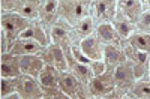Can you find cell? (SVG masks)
<instances>
[{"mask_svg":"<svg viewBox=\"0 0 150 99\" xmlns=\"http://www.w3.org/2000/svg\"><path fill=\"white\" fill-rule=\"evenodd\" d=\"M125 45L120 44H110V45H104V56L102 60L107 65V71H114L120 63H123L126 60L125 56Z\"/></svg>","mask_w":150,"mask_h":99,"instance_id":"12","label":"cell"},{"mask_svg":"<svg viewBox=\"0 0 150 99\" xmlns=\"http://www.w3.org/2000/svg\"><path fill=\"white\" fill-rule=\"evenodd\" d=\"M112 75H114L116 87L110 95L105 96V99H125V98H128L131 87L137 81L132 63L128 60H125L123 63H120L114 71H112Z\"/></svg>","mask_w":150,"mask_h":99,"instance_id":"1","label":"cell"},{"mask_svg":"<svg viewBox=\"0 0 150 99\" xmlns=\"http://www.w3.org/2000/svg\"><path fill=\"white\" fill-rule=\"evenodd\" d=\"M90 6L92 3L87 0H59V14L62 20L74 26L84 17L90 15Z\"/></svg>","mask_w":150,"mask_h":99,"instance_id":"3","label":"cell"},{"mask_svg":"<svg viewBox=\"0 0 150 99\" xmlns=\"http://www.w3.org/2000/svg\"><path fill=\"white\" fill-rule=\"evenodd\" d=\"M96 26H98V23L95 21V18L92 15H87L83 20H80L77 24H74L72 29H74V35H75L77 42H80L81 39L87 38V36L93 35L96 32Z\"/></svg>","mask_w":150,"mask_h":99,"instance_id":"20","label":"cell"},{"mask_svg":"<svg viewBox=\"0 0 150 99\" xmlns=\"http://www.w3.org/2000/svg\"><path fill=\"white\" fill-rule=\"evenodd\" d=\"M92 72H93V77L95 75H101V74H104L107 71V65H105V62L102 59H98V60H90V63H89Z\"/></svg>","mask_w":150,"mask_h":99,"instance_id":"29","label":"cell"},{"mask_svg":"<svg viewBox=\"0 0 150 99\" xmlns=\"http://www.w3.org/2000/svg\"><path fill=\"white\" fill-rule=\"evenodd\" d=\"M29 23V20L17 12H0V33L5 35L11 45L15 42V39L20 38L21 32L27 27Z\"/></svg>","mask_w":150,"mask_h":99,"instance_id":"2","label":"cell"},{"mask_svg":"<svg viewBox=\"0 0 150 99\" xmlns=\"http://www.w3.org/2000/svg\"><path fill=\"white\" fill-rule=\"evenodd\" d=\"M137 30L150 33V11H144L137 21Z\"/></svg>","mask_w":150,"mask_h":99,"instance_id":"28","label":"cell"},{"mask_svg":"<svg viewBox=\"0 0 150 99\" xmlns=\"http://www.w3.org/2000/svg\"><path fill=\"white\" fill-rule=\"evenodd\" d=\"M112 26H114L117 35L120 36V39L126 44V41L131 38V35L137 30V24L134 21H131L128 17H125L122 12L117 11V14L114 17V20H112Z\"/></svg>","mask_w":150,"mask_h":99,"instance_id":"17","label":"cell"},{"mask_svg":"<svg viewBox=\"0 0 150 99\" xmlns=\"http://www.w3.org/2000/svg\"><path fill=\"white\" fill-rule=\"evenodd\" d=\"M66 53V62H68V69L71 74H74L81 83L89 84V81L93 78V72L90 69V66L87 63H83V62H78L72 54H71V48L65 50Z\"/></svg>","mask_w":150,"mask_h":99,"instance_id":"11","label":"cell"},{"mask_svg":"<svg viewBox=\"0 0 150 99\" xmlns=\"http://www.w3.org/2000/svg\"><path fill=\"white\" fill-rule=\"evenodd\" d=\"M114 87H116V84H114L112 71H105L101 75H95L89 81V90L92 93V98L105 99V96L114 90Z\"/></svg>","mask_w":150,"mask_h":99,"instance_id":"7","label":"cell"},{"mask_svg":"<svg viewBox=\"0 0 150 99\" xmlns=\"http://www.w3.org/2000/svg\"><path fill=\"white\" fill-rule=\"evenodd\" d=\"M41 50H42V45L39 42L29 38H18L12 44L9 53L20 57V56H27V54H39Z\"/></svg>","mask_w":150,"mask_h":99,"instance_id":"16","label":"cell"},{"mask_svg":"<svg viewBox=\"0 0 150 99\" xmlns=\"http://www.w3.org/2000/svg\"><path fill=\"white\" fill-rule=\"evenodd\" d=\"M141 5H143L144 11H150V0H141Z\"/></svg>","mask_w":150,"mask_h":99,"instance_id":"31","label":"cell"},{"mask_svg":"<svg viewBox=\"0 0 150 99\" xmlns=\"http://www.w3.org/2000/svg\"><path fill=\"white\" fill-rule=\"evenodd\" d=\"M53 45V66L57 68L60 72L68 69V62H66V53L63 48H60L59 45Z\"/></svg>","mask_w":150,"mask_h":99,"instance_id":"26","label":"cell"},{"mask_svg":"<svg viewBox=\"0 0 150 99\" xmlns=\"http://www.w3.org/2000/svg\"><path fill=\"white\" fill-rule=\"evenodd\" d=\"M59 87L66 93L69 99H90L92 93L89 90V84L81 83L69 71H62L59 75Z\"/></svg>","mask_w":150,"mask_h":99,"instance_id":"4","label":"cell"},{"mask_svg":"<svg viewBox=\"0 0 150 99\" xmlns=\"http://www.w3.org/2000/svg\"><path fill=\"white\" fill-rule=\"evenodd\" d=\"M117 11L137 24L138 18L144 12L141 0H117Z\"/></svg>","mask_w":150,"mask_h":99,"instance_id":"18","label":"cell"},{"mask_svg":"<svg viewBox=\"0 0 150 99\" xmlns=\"http://www.w3.org/2000/svg\"><path fill=\"white\" fill-rule=\"evenodd\" d=\"M128 98H134V99H150V75L140 78L134 83V86L131 87Z\"/></svg>","mask_w":150,"mask_h":99,"instance_id":"22","label":"cell"},{"mask_svg":"<svg viewBox=\"0 0 150 99\" xmlns=\"http://www.w3.org/2000/svg\"><path fill=\"white\" fill-rule=\"evenodd\" d=\"M59 0H42V5L39 9V17L38 20L41 21L42 26L50 32L51 27L59 21Z\"/></svg>","mask_w":150,"mask_h":99,"instance_id":"9","label":"cell"},{"mask_svg":"<svg viewBox=\"0 0 150 99\" xmlns=\"http://www.w3.org/2000/svg\"><path fill=\"white\" fill-rule=\"evenodd\" d=\"M17 92L21 99H42V86L39 80L20 74L17 77Z\"/></svg>","mask_w":150,"mask_h":99,"instance_id":"6","label":"cell"},{"mask_svg":"<svg viewBox=\"0 0 150 99\" xmlns=\"http://www.w3.org/2000/svg\"><path fill=\"white\" fill-rule=\"evenodd\" d=\"M45 63L42 62L39 54H27V56H20V69L21 74L38 78L42 71Z\"/></svg>","mask_w":150,"mask_h":99,"instance_id":"13","label":"cell"},{"mask_svg":"<svg viewBox=\"0 0 150 99\" xmlns=\"http://www.w3.org/2000/svg\"><path fill=\"white\" fill-rule=\"evenodd\" d=\"M20 38L33 39L36 42H39L42 47H47V45L51 44V39H50V32L42 26L39 20H32L27 24V27L21 32Z\"/></svg>","mask_w":150,"mask_h":99,"instance_id":"10","label":"cell"},{"mask_svg":"<svg viewBox=\"0 0 150 99\" xmlns=\"http://www.w3.org/2000/svg\"><path fill=\"white\" fill-rule=\"evenodd\" d=\"M50 39H51V44L59 45L63 50H68L74 44H77L72 26L68 21L62 20V18H59V21L51 27V30H50Z\"/></svg>","mask_w":150,"mask_h":99,"instance_id":"5","label":"cell"},{"mask_svg":"<svg viewBox=\"0 0 150 99\" xmlns=\"http://www.w3.org/2000/svg\"><path fill=\"white\" fill-rule=\"evenodd\" d=\"M42 5V0H20L18 8H17V14L24 17L26 20H38L39 17V9Z\"/></svg>","mask_w":150,"mask_h":99,"instance_id":"21","label":"cell"},{"mask_svg":"<svg viewBox=\"0 0 150 99\" xmlns=\"http://www.w3.org/2000/svg\"><path fill=\"white\" fill-rule=\"evenodd\" d=\"M126 44L135 47L137 50H140V51L150 56V33L141 32V30H135L131 35V38L126 41Z\"/></svg>","mask_w":150,"mask_h":99,"instance_id":"23","label":"cell"},{"mask_svg":"<svg viewBox=\"0 0 150 99\" xmlns=\"http://www.w3.org/2000/svg\"><path fill=\"white\" fill-rule=\"evenodd\" d=\"M78 44H80V48L83 50V53L90 60L102 59V56H104V44L99 41V38L95 33L87 36V38H84V39H81Z\"/></svg>","mask_w":150,"mask_h":99,"instance_id":"14","label":"cell"},{"mask_svg":"<svg viewBox=\"0 0 150 99\" xmlns=\"http://www.w3.org/2000/svg\"><path fill=\"white\" fill-rule=\"evenodd\" d=\"M14 93H18L17 92V78L0 77V98L8 99Z\"/></svg>","mask_w":150,"mask_h":99,"instance_id":"25","label":"cell"},{"mask_svg":"<svg viewBox=\"0 0 150 99\" xmlns=\"http://www.w3.org/2000/svg\"><path fill=\"white\" fill-rule=\"evenodd\" d=\"M21 74L20 69V57L11 53H5L0 56V77L17 78Z\"/></svg>","mask_w":150,"mask_h":99,"instance_id":"15","label":"cell"},{"mask_svg":"<svg viewBox=\"0 0 150 99\" xmlns=\"http://www.w3.org/2000/svg\"><path fill=\"white\" fill-rule=\"evenodd\" d=\"M0 56H2V50H0Z\"/></svg>","mask_w":150,"mask_h":99,"instance_id":"34","label":"cell"},{"mask_svg":"<svg viewBox=\"0 0 150 99\" xmlns=\"http://www.w3.org/2000/svg\"><path fill=\"white\" fill-rule=\"evenodd\" d=\"M117 14V0H95L90 6V15L98 24L112 23Z\"/></svg>","mask_w":150,"mask_h":99,"instance_id":"8","label":"cell"},{"mask_svg":"<svg viewBox=\"0 0 150 99\" xmlns=\"http://www.w3.org/2000/svg\"><path fill=\"white\" fill-rule=\"evenodd\" d=\"M42 99H69V98L59 87V84H56V86L42 87Z\"/></svg>","mask_w":150,"mask_h":99,"instance_id":"27","label":"cell"},{"mask_svg":"<svg viewBox=\"0 0 150 99\" xmlns=\"http://www.w3.org/2000/svg\"><path fill=\"white\" fill-rule=\"evenodd\" d=\"M59 75H60V71L51 65H45L39 74V77H38V80H39L41 86L42 87H47V86H56L57 81H59Z\"/></svg>","mask_w":150,"mask_h":99,"instance_id":"24","label":"cell"},{"mask_svg":"<svg viewBox=\"0 0 150 99\" xmlns=\"http://www.w3.org/2000/svg\"><path fill=\"white\" fill-rule=\"evenodd\" d=\"M149 75H150V60H149Z\"/></svg>","mask_w":150,"mask_h":99,"instance_id":"32","label":"cell"},{"mask_svg":"<svg viewBox=\"0 0 150 99\" xmlns=\"http://www.w3.org/2000/svg\"><path fill=\"white\" fill-rule=\"evenodd\" d=\"M87 2H90V3H93V2H95V0H87Z\"/></svg>","mask_w":150,"mask_h":99,"instance_id":"33","label":"cell"},{"mask_svg":"<svg viewBox=\"0 0 150 99\" xmlns=\"http://www.w3.org/2000/svg\"><path fill=\"white\" fill-rule=\"evenodd\" d=\"M20 0H0V12H15Z\"/></svg>","mask_w":150,"mask_h":99,"instance_id":"30","label":"cell"},{"mask_svg":"<svg viewBox=\"0 0 150 99\" xmlns=\"http://www.w3.org/2000/svg\"><path fill=\"white\" fill-rule=\"evenodd\" d=\"M95 35L99 38L104 45H110V44H120V45H125V42L120 39V36L117 35L114 26L111 23H101L96 26V32Z\"/></svg>","mask_w":150,"mask_h":99,"instance_id":"19","label":"cell"}]
</instances>
